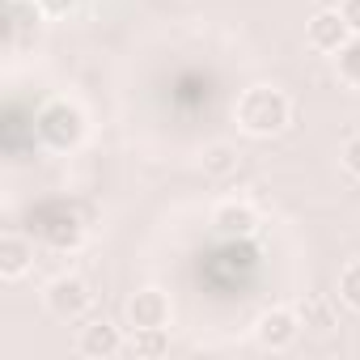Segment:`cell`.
I'll return each instance as SVG.
<instances>
[{
    "label": "cell",
    "mask_w": 360,
    "mask_h": 360,
    "mask_svg": "<svg viewBox=\"0 0 360 360\" xmlns=\"http://www.w3.org/2000/svg\"><path fill=\"white\" fill-rule=\"evenodd\" d=\"M233 119L246 136H280L292 119V102L284 89H271V85H250L238 94V106H233Z\"/></svg>",
    "instance_id": "6da1fadb"
},
{
    "label": "cell",
    "mask_w": 360,
    "mask_h": 360,
    "mask_svg": "<svg viewBox=\"0 0 360 360\" xmlns=\"http://www.w3.org/2000/svg\"><path fill=\"white\" fill-rule=\"evenodd\" d=\"M34 131H39V140H43L47 148L72 153V148H81V140H85V131H89V119H85V110H81L77 102L56 98V102H47V106L34 115Z\"/></svg>",
    "instance_id": "7a4b0ae2"
},
{
    "label": "cell",
    "mask_w": 360,
    "mask_h": 360,
    "mask_svg": "<svg viewBox=\"0 0 360 360\" xmlns=\"http://www.w3.org/2000/svg\"><path fill=\"white\" fill-rule=\"evenodd\" d=\"M43 301H47V309H51L60 322H77V318L89 309L94 292H89V284H85L81 276H56V280L47 284Z\"/></svg>",
    "instance_id": "3957f363"
},
{
    "label": "cell",
    "mask_w": 360,
    "mask_h": 360,
    "mask_svg": "<svg viewBox=\"0 0 360 360\" xmlns=\"http://www.w3.org/2000/svg\"><path fill=\"white\" fill-rule=\"evenodd\" d=\"M297 335H301V314L297 309H284V305L259 314V322H255V339L267 352H288L297 343Z\"/></svg>",
    "instance_id": "277c9868"
},
{
    "label": "cell",
    "mask_w": 360,
    "mask_h": 360,
    "mask_svg": "<svg viewBox=\"0 0 360 360\" xmlns=\"http://www.w3.org/2000/svg\"><path fill=\"white\" fill-rule=\"evenodd\" d=\"M305 39L314 51H326V56H339V47L352 39V26L339 9H318L309 22H305Z\"/></svg>",
    "instance_id": "5b68a950"
},
{
    "label": "cell",
    "mask_w": 360,
    "mask_h": 360,
    "mask_svg": "<svg viewBox=\"0 0 360 360\" xmlns=\"http://www.w3.org/2000/svg\"><path fill=\"white\" fill-rule=\"evenodd\" d=\"M77 352H81V356H89V360H110V356L127 352V343H123V335H119V326H115V322L94 318V322H85V326H81V335H77Z\"/></svg>",
    "instance_id": "8992f818"
},
{
    "label": "cell",
    "mask_w": 360,
    "mask_h": 360,
    "mask_svg": "<svg viewBox=\"0 0 360 360\" xmlns=\"http://www.w3.org/2000/svg\"><path fill=\"white\" fill-rule=\"evenodd\" d=\"M81 221L68 212V208H47L43 217H39V238L47 242V246H56V250H77L81 246Z\"/></svg>",
    "instance_id": "52a82bcc"
},
{
    "label": "cell",
    "mask_w": 360,
    "mask_h": 360,
    "mask_svg": "<svg viewBox=\"0 0 360 360\" xmlns=\"http://www.w3.org/2000/svg\"><path fill=\"white\" fill-rule=\"evenodd\" d=\"M169 314H174V305H169V297H165L161 288H140V292L127 301V322H131V330H136V326H169Z\"/></svg>",
    "instance_id": "ba28073f"
},
{
    "label": "cell",
    "mask_w": 360,
    "mask_h": 360,
    "mask_svg": "<svg viewBox=\"0 0 360 360\" xmlns=\"http://www.w3.org/2000/svg\"><path fill=\"white\" fill-rule=\"evenodd\" d=\"M212 229L221 233V238H255L259 233V212L250 208V204H242V200H229V204H221L217 212H212Z\"/></svg>",
    "instance_id": "9c48e42d"
},
{
    "label": "cell",
    "mask_w": 360,
    "mask_h": 360,
    "mask_svg": "<svg viewBox=\"0 0 360 360\" xmlns=\"http://www.w3.org/2000/svg\"><path fill=\"white\" fill-rule=\"evenodd\" d=\"M34 267V242L22 233L0 238V280H22Z\"/></svg>",
    "instance_id": "30bf717a"
},
{
    "label": "cell",
    "mask_w": 360,
    "mask_h": 360,
    "mask_svg": "<svg viewBox=\"0 0 360 360\" xmlns=\"http://www.w3.org/2000/svg\"><path fill=\"white\" fill-rule=\"evenodd\" d=\"M200 165H204L208 178H229V174L238 169V148H233L229 140H212V144H204Z\"/></svg>",
    "instance_id": "8fae6325"
},
{
    "label": "cell",
    "mask_w": 360,
    "mask_h": 360,
    "mask_svg": "<svg viewBox=\"0 0 360 360\" xmlns=\"http://www.w3.org/2000/svg\"><path fill=\"white\" fill-rule=\"evenodd\" d=\"M127 352H131L136 360H157V356H165V352H169L165 326H136V335L127 339Z\"/></svg>",
    "instance_id": "7c38bea8"
},
{
    "label": "cell",
    "mask_w": 360,
    "mask_h": 360,
    "mask_svg": "<svg viewBox=\"0 0 360 360\" xmlns=\"http://www.w3.org/2000/svg\"><path fill=\"white\" fill-rule=\"evenodd\" d=\"M301 326H309V330H330L335 326V305L326 301V297H309V301H301Z\"/></svg>",
    "instance_id": "4fadbf2b"
},
{
    "label": "cell",
    "mask_w": 360,
    "mask_h": 360,
    "mask_svg": "<svg viewBox=\"0 0 360 360\" xmlns=\"http://www.w3.org/2000/svg\"><path fill=\"white\" fill-rule=\"evenodd\" d=\"M339 77L352 85V89H360V34H352L343 47H339Z\"/></svg>",
    "instance_id": "5bb4252c"
},
{
    "label": "cell",
    "mask_w": 360,
    "mask_h": 360,
    "mask_svg": "<svg viewBox=\"0 0 360 360\" xmlns=\"http://www.w3.org/2000/svg\"><path fill=\"white\" fill-rule=\"evenodd\" d=\"M339 301L360 314V263H347L339 276Z\"/></svg>",
    "instance_id": "9a60e30c"
},
{
    "label": "cell",
    "mask_w": 360,
    "mask_h": 360,
    "mask_svg": "<svg viewBox=\"0 0 360 360\" xmlns=\"http://www.w3.org/2000/svg\"><path fill=\"white\" fill-rule=\"evenodd\" d=\"M343 169H347L352 178H360V136H352V140L343 144Z\"/></svg>",
    "instance_id": "2e32d148"
},
{
    "label": "cell",
    "mask_w": 360,
    "mask_h": 360,
    "mask_svg": "<svg viewBox=\"0 0 360 360\" xmlns=\"http://www.w3.org/2000/svg\"><path fill=\"white\" fill-rule=\"evenodd\" d=\"M77 5H81V0H39V9H43V13H51V18H68Z\"/></svg>",
    "instance_id": "e0dca14e"
},
{
    "label": "cell",
    "mask_w": 360,
    "mask_h": 360,
    "mask_svg": "<svg viewBox=\"0 0 360 360\" xmlns=\"http://www.w3.org/2000/svg\"><path fill=\"white\" fill-rule=\"evenodd\" d=\"M339 13L347 18V26H352V34H360V0H343V5H339Z\"/></svg>",
    "instance_id": "ac0fdd59"
}]
</instances>
